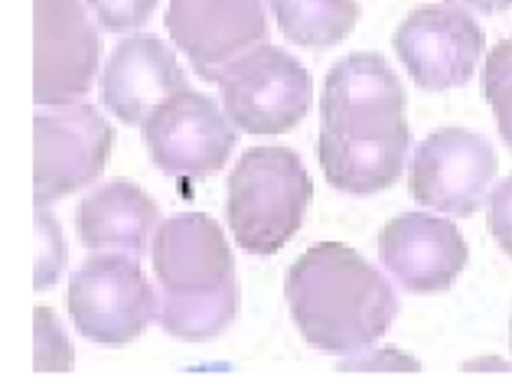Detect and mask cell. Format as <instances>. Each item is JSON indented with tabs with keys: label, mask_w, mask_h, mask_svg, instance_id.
I'll list each match as a JSON object with an SVG mask.
<instances>
[{
	"label": "cell",
	"mask_w": 512,
	"mask_h": 385,
	"mask_svg": "<svg viewBox=\"0 0 512 385\" xmlns=\"http://www.w3.org/2000/svg\"><path fill=\"white\" fill-rule=\"evenodd\" d=\"M284 297L304 340L340 356L372 346L398 314L392 284L340 242L310 245L287 271Z\"/></svg>",
	"instance_id": "1"
},
{
	"label": "cell",
	"mask_w": 512,
	"mask_h": 385,
	"mask_svg": "<svg viewBox=\"0 0 512 385\" xmlns=\"http://www.w3.org/2000/svg\"><path fill=\"white\" fill-rule=\"evenodd\" d=\"M314 196L301 157L287 147H252L229 177V229L248 255H274L294 239Z\"/></svg>",
	"instance_id": "2"
},
{
	"label": "cell",
	"mask_w": 512,
	"mask_h": 385,
	"mask_svg": "<svg viewBox=\"0 0 512 385\" xmlns=\"http://www.w3.org/2000/svg\"><path fill=\"white\" fill-rule=\"evenodd\" d=\"M69 314L102 346L137 340L160 314L157 294L131 255H92L69 281Z\"/></svg>",
	"instance_id": "3"
},
{
	"label": "cell",
	"mask_w": 512,
	"mask_h": 385,
	"mask_svg": "<svg viewBox=\"0 0 512 385\" xmlns=\"http://www.w3.org/2000/svg\"><path fill=\"white\" fill-rule=\"evenodd\" d=\"M222 105L235 128L248 134H284L307 115L314 85L307 69L278 46L258 43L222 72Z\"/></svg>",
	"instance_id": "4"
},
{
	"label": "cell",
	"mask_w": 512,
	"mask_h": 385,
	"mask_svg": "<svg viewBox=\"0 0 512 385\" xmlns=\"http://www.w3.org/2000/svg\"><path fill=\"white\" fill-rule=\"evenodd\" d=\"M408 98L376 53L340 59L323 82V131L353 141L408 138Z\"/></svg>",
	"instance_id": "5"
},
{
	"label": "cell",
	"mask_w": 512,
	"mask_h": 385,
	"mask_svg": "<svg viewBox=\"0 0 512 385\" xmlns=\"http://www.w3.org/2000/svg\"><path fill=\"white\" fill-rule=\"evenodd\" d=\"M36 131V203L49 206L89 186L105 170L111 144V124L92 105H56L40 111Z\"/></svg>",
	"instance_id": "6"
},
{
	"label": "cell",
	"mask_w": 512,
	"mask_h": 385,
	"mask_svg": "<svg viewBox=\"0 0 512 385\" xmlns=\"http://www.w3.org/2000/svg\"><path fill=\"white\" fill-rule=\"evenodd\" d=\"M496 177V151L464 128L434 131L411 157V196L447 216H473Z\"/></svg>",
	"instance_id": "7"
},
{
	"label": "cell",
	"mask_w": 512,
	"mask_h": 385,
	"mask_svg": "<svg viewBox=\"0 0 512 385\" xmlns=\"http://www.w3.org/2000/svg\"><path fill=\"white\" fill-rule=\"evenodd\" d=\"M395 53L421 89L447 92L467 85L483 56V30L457 7H418L395 30Z\"/></svg>",
	"instance_id": "8"
},
{
	"label": "cell",
	"mask_w": 512,
	"mask_h": 385,
	"mask_svg": "<svg viewBox=\"0 0 512 385\" xmlns=\"http://www.w3.org/2000/svg\"><path fill=\"white\" fill-rule=\"evenodd\" d=\"M36 4V102L46 108L76 105L89 95L102 40L79 0Z\"/></svg>",
	"instance_id": "9"
},
{
	"label": "cell",
	"mask_w": 512,
	"mask_h": 385,
	"mask_svg": "<svg viewBox=\"0 0 512 385\" xmlns=\"http://www.w3.org/2000/svg\"><path fill=\"white\" fill-rule=\"evenodd\" d=\"M144 134L147 151L160 170L193 180L216 173L239 141L232 118L222 115L212 98L193 89H183L167 105H160L144 124Z\"/></svg>",
	"instance_id": "10"
},
{
	"label": "cell",
	"mask_w": 512,
	"mask_h": 385,
	"mask_svg": "<svg viewBox=\"0 0 512 385\" xmlns=\"http://www.w3.org/2000/svg\"><path fill=\"white\" fill-rule=\"evenodd\" d=\"M167 30L199 76L219 82L235 59L265 40V0H170Z\"/></svg>",
	"instance_id": "11"
},
{
	"label": "cell",
	"mask_w": 512,
	"mask_h": 385,
	"mask_svg": "<svg viewBox=\"0 0 512 385\" xmlns=\"http://www.w3.org/2000/svg\"><path fill=\"white\" fill-rule=\"evenodd\" d=\"M382 265L415 294L447 291L467 265V242L447 219L405 213L379 235Z\"/></svg>",
	"instance_id": "12"
},
{
	"label": "cell",
	"mask_w": 512,
	"mask_h": 385,
	"mask_svg": "<svg viewBox=\"0 0 512 385\" xmlns=\"http://www.w3.org/2000/svg\"><path fill=\"white\" fill-rule=\"evenodd\" d=\"M183 89L190 85L180 62L157 36H128L118 43L102 79L105 105L124 124H147L160 105H167Z\"/></svg>",
	"instance_id": "13"
},
{
	"label": "cell",
	"mask_w": 512,
	"mask_h": 385,
	"mask_svg": "<svg viewBox=\"0 0 512 385\" xmlns=\"http://www.w3.org/2000/svg\"><path fill=\"white\" fill-rule=\"evenodd\" d=\"M154 271L164 294L206 291L235 278L232 248L219 222L203 213H183L157 226Z\"/></svg>",
	"instance_id": "14"
},
{
	"label": "cell",
	"mask_w": 512,
	"mask_h": 385,
	"mask_svg": "<svg viewBox=\"0 0 512 385\" xmlns=\"http://www.w3.org/2000/svg\"><path fill=\"white\" fill-rule=\"evenodd\" d=\"M79 239L92 252H121V255H144L147 239L157 232L160 209L134 183H108L79 206Z\"/></svg>",
	"instance_id": "15"
},
{
	"label": "cell",
	"mask_w": 512,
	"mask_h": 385,
	"mask_svg": "<svg viewBox=\"0 0 512 385\" xmlns=\"http://www.w3.org/2000/svg\"><path fill=\"white\" fill-rule=\"evenodd\" d=\"M408 154V138H385V141H353L320 134V164L330 186L349 196H369L389 190L398 183Z\"/></svg>",
	"instance_id": "16"
},
{
	"label": "cell",
	"mask_w": 512,
	"mask_h": 385,
	"mask_svg": "<svg viewBox=\"0 0 512 385\" xmlns=\"http://www.w3.org/2000/svg\"><path fill=\"white\" fill-rule=\"evenodd\" d=\"M239 310V281L216 284L206 291H186V294H164L160 301V327L170 337L186 343H203L219 337Z\"/></svg>",
	"instance_id": "17"
},
{
	"label": "cell",
	"mask_w": 512,
	"mask_h": 385,
	"mask_svg": "<svg viewBox=\"0 0 512 385\" xmlns=\"http://www.w3.org/2000/svg\"><path fill=\"white\" fill-rule=\"evenodd\" d=\"M271 7L281 33L304 49L336 46L359 20L356 0H271Z\"/></svg>",
	"instance_id": "18"
},
{
	"label": "cell",
	"mask_w": 512,
	"mask_h": 385,
	"mask_svg": "<svg viewBox=\"0 0 512 385\" xmlns=\"http://www.w3.org/2000/svg\"><path fill=\"white\" fill-rule=\"evenodd\" d=\"M486 98L496 111L499 134L512 151V40H503L486 59Z\"/></svg>",
	"instance_id": "19"
},
{
	"label": "cell",
	"mask_w": 512,
	"mask_h": 385,
	"mask_svg": "<svg viewBox=\"0 0 512 385\" xmlns=\"http://www.w3.org/2000/svg\"><path fill=\"white\" fill-rule=\"evenodd\" d=\"M72 343L59 327L49 307H36V369L43 372H69L72 369Z\"/></svg>",
	"instance_id": "20"
},
{
	"label": "cell",
	"mask_w": 512,
	"mask_h": 385,
	"mask_svg": "<svg viewBox=\"0 0 512 385\" xmlns=\"http://www.w3.org/2000/svg\"><path fill=\"white\" fill-rule=\"evenodd\" d=\"M36 232H40V258H36V288H53L56 278L66 268V239H62L59 222L53 219L46 206L36 213Z\"/></svg>",
	"instance_id": "21"
},
{
	"label": "cell",
	"mask_w": 512,
	"mask_h": 385,
	"mask_svg": "<svg viewBox=\"0 0 512 385\" xmlns=\"http://www.w3.org/2000/svg\"><path fill=\"white\" fill-rule=\"evenodd\" d=\"M92 14L102 20V27L111 33L134 30L154 14L157 0H85Z\"/></svg>",
	"instance_id": "22"
},
{
	"label": "cell",
	"mask_w": 512,
	"mask_h": 385,
	"mask_svg": "<svg viewBox=\"0 0 512 385\" xmlns=\"http://www.w3.org/2000/svg\"><path fill=\"white\" fill-rule=\"evenodd\" d=\"M490 232L496 245L512 258V173L490 196Z\"/></svg>",
	"instance_id": "23"
},
{
	"label": "cell",
	"mask_w": 512,
	"mask_h": 385,
	"mask_svg": "<svg viewBox=\"0 0 512 385\" xmlns=\"http://www.w3.org/2000/svg\"><path fill=\"white\" fill-rule=\"evenodd\" d=\"M340 369H411L415 372L418 363L405 353L395 350H376V353H349L346 363H340Z\"/></svg>",
	"instance_id": "24"
},
{
	"label": "cell",
	"mask_w": 512,
	"mask_h": 385,
	"mask_svg": "<svg viewBox=\"0 0 512 385\" xmlns=\"http://www.w3.org/2000/svg\"><path fill=\"white\" fill-rule=\"evenodd\" d=\"M451 4H464L473 10H483V14H499V10L512 7V0H451Z\"/></svg>",
	"instance_id": "25"
}]
</instances>
